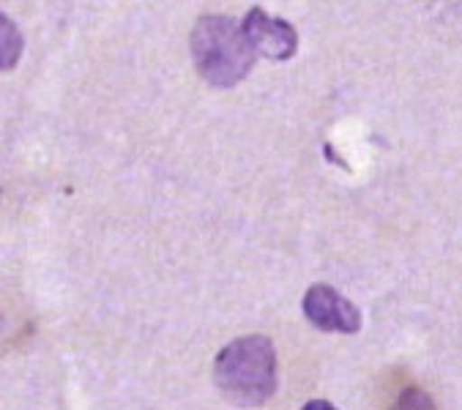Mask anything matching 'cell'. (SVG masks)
<instances>
[{
  "label": "cell",
  "mask_w": 462,
  "mask_h": 410,
  "mask_svg": "<svg viewBox=\"0 0 462 410\" xmlns=\"http://www.w3.org/2000/svg\"><path fill=\"white\" fill-rule=\"evenodd\" d=\"M214 380L238 405L268 402L280 386L273 342L260 334L230 342L214 361Z\"/></svg>",
  "instance_id": "6da1fadb"
},
{
  "label": "cell",
  "mask_w": 462,
  "mask_h": 410,
  "mask_svg": "<svg viewBox=\"0 0 462 410\" xmlns=\"http://www.w3.org/2000/svg\"><path fill=\"white\" fill-rule=\"evenodd\" d=\"M192 61L200 77L214 88H233L252 71L257 52L236 20L206 14L192 31Z\"/></svg>",
  "instance_id": "7a4b0ae2"
},
{
  "label": "cell",
  "mask_w": 462,
  "mask_h": 410,
  "mask_svg": "<svg viewBox=\"0 0 462 410\" xmlns=\"http://www.w3.org/2000/svg\"><path fill=\"white\" fill-rule=\"evenodd\" d=\"M304 315L320 331L337 334H358L361 331V312L345 295H339L328 284H312L304 295Z\"/></svg>",
  "instance_id": "3957f363"
},
{
  "label": "cell",
  "mask_w": 462,
  "mask_h": 410,
  "mask_svg": "<svg viewBox=\"0 0 462 410\" xmlns=\"http://www.w3.org/2000/svg\"><path fill=\"white\" fill-rule=\"evenodd\" d=\"M249 44L254 47L257 55L268 61H291L299 50V33L288 20L268 17L265 9L254 6L241 23Z\"/></svg>",
  "instance_id": "277c9868"
},
{
  "label": "cell",
  "mask_w": 462,
  "mask_h": 410,
  "mask_svg": "<svg viewBox=\"0 0 462 410\" xmlns=\"http://www.w3.org/2000/svg\"><path fill=\"white\" fill-rule=\"evenodd\" d=\"M23 33L20 28L4 14L0 17V66H4V71H12L23 55Z\"/></svg>",
  "instance_id": "5b68a950"
},
{
  "label": "cell",
  "mask_w": 462,
  "mask_h": 410,
  "mask_svg": "<svg viewBox=\"0 0 462 410\" xmlns=\"http://www.w3.org/2000/svg\"><path fill=\"white\" fill-rule=\"evenodd\" d=\"M400 405H402V407H432V399H430L427 394H421V391L411 388V391H405V394H402Z\"/></svg>",
  "instance_id": "8992f818"
},
{
  "label": "cell",
  "mask_w": 462,
  "mask_h": 410,
  "mask_svg": "<svg viewBox=\"0 0 462 410\" xmlns=\"http://www.w3.org/2000/svg\"><path fill=\"white\" fill-rule=\"evenodd\" d=\"M315 407H326V410H331L334 405H331V402H320V399H315L312 405H307V410H315Z\"/></svg>",
  "instance_id": "52a82bcc"
}]
</instances>
